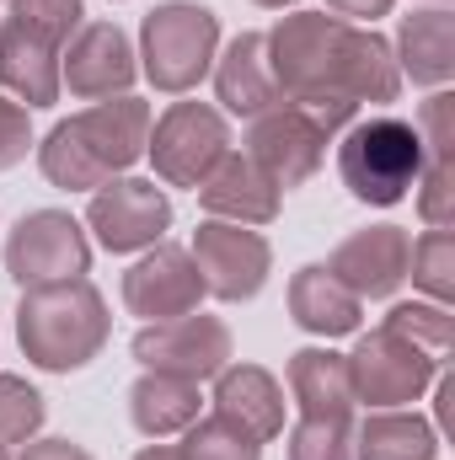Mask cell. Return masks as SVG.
<instances>
[{
  "label": "cell",
  "instance_id": "obj_24",
  "mask_svg": "<svg viewBox=\"0 0 455 460\" xmlns=\"http://www.w3.org/2000/svg\"><path fill=\"white\" fill-rule=\"evenodd\" d=\"M290 396L306 418H353V385L348 364L333 348H300L290 353Z\"/></svg>",
  "mask_w": 455,
  "mask_h": 460
},
{
  "label": "cell",
  "instance_id": "obj_21",
  "mask_svg": "<svg viewBox=\"0 0 455 460\" xmlns=\"http://www.w3.org/2000/svg\"><path fill=\"white\" fill-rule=\"evenodd\" d=\"M290 316L295 327H306L311 338H348L364 322V300L353 289H343L322 262H306L290 279Z\"/></svg>",
  "mask_w": 455,
  "mask_h": 460
},
{
  "label": "cell",
  "instance_id": "obj_23",
  "mask_svg": "<svg viewBox=\"0 0 455 460\" xmlns=\"http://www.w3.org/2000/svg\"><path fill=\"white\" fill-rule=\"evenodd\" d=\"M353 460H440V429L402 407H375L353 429Z\"/></svg>",
  "mask_w": 455,
  "mask_h": 460
},
{
  "label": "cell",
  "instance_id": "obj_29",
  "mask_svg": "<svg viewBox=\"0 0 455 460\" xmlns=\"http://www.w3.org/2000/svg\"><path fill=\"white\" fill-rule=\"evenodd\" d=\"M43 418H49L43 396H38L22 375H0V445H27V439H38Z\"/></svg>",
  "mask_w": 455,
  "mask_h": 460
},
{
  "label": "cell",
  "instance_id": "obj_37",
  "mask_svg": "<svg viewBox=\"0 0 455 460\" xmlns=\"http://www.w3.org/2000/svg\"><path fill=\"white\" fill-rule=\"evenodd\" d=\"M252 5H268V11H284V5H295V0H252Z\"/></svg>",
  "mask_w": 455,
  "mask_h": 460
},
{
  "label": "cell",
  "instance_id": "obj_2",
  "mask_svg": "<svg viewBox=\"0 0 455 460\" xmlns=\"http://www.w3.org/2000/svg\"><path fill=\"white\" fill-rule=\"evenodd\" d=\"M145 139H150V102L129 92L92 102L76 118H59L38 145V166L65 193H97L103 182L129 177V166L145 155Z\"/></svg>",
  "mask_w": 455,
  "mask_h": 460
},
{
  "label": "cell",
  "instance_id": "obj_22",
  "mask_svg": "<svg viewBox=\"0 0 455 460\" xmlns=\"http://www.w3.org/2000/svg\"><path fill=\"white\" fill-rule=\"evenodd\" d=\"M204 396H199V380H183V375H161V369H145L134 385H129V418L145 439H172L183 434L193 418H199Z\"/></svg>",
  "mask_w": 455,
  "mask_h": 460
},
{
  "label": "cell",
  "instance_id": "obj_39",
  "mask_svg": "<svg viewBox=\"0 0 455 460\" xmlns=\"http://www.w3.org/2000/svg\"><path fill=\"white\" fill-rule=\"evenodd\" d=\"M0 460H11V456H5V445H0Z\"/></svg>",
  "mask_w": 455,
  "mask_h": 460
},
{
  "label": "cell",
  "instance_id": "obj_9",
  "mask_svg": "<svg viewBox=\"0 0 455 460\" xmlns=\"http://www.w3.org/2000/svg\"><path fill=\"white\" fill-rule=\"evenodd\" d=\"M129 353L139 358V369H161V375H183V380H215L230 364V327L220 316L188 311L172 322H145L134 332Z\"/></svg>",
  "mask_w": 455,
  "mask_h": 460
},
{
  "label": "cell",
  "instance_id": "obj_12",
  "mask_svg": "<svg viewBox=\"0 0 455 460\" xmlns=\"http://www.w3.org/2000/svg\"><path fill=\"white\" fill-rule=\"evenodd\" d=\"M204 295H210V289H204V273H199V262H193L188 246L156 241V246H145V257L123 273V305H129V316H139V322L188 316V311L204 305Z\"/></svg>",
  "mask_w": 455,
  "mask_h": 460
},
{
  "label": "cell",
  "instance_id": "obj_17",
  "mask_svg": "<svg viewBox=\"0 0 455 460\" xmlns=\"http://www.w3.org/2000/svg\"><path fill=\"white\" fill-rule=\"evenodd\" d=\"M215 412L257 445L284 434V385L263 364H226L215 375Z\"/></svg>",
  "mask_w": 455,
  "mask_h": 460
},
{
  "label": "cell",
  "instance_id": "obj_8",
  "mask_svg": "<svg viewBox=\"0 0 455 460\" xmlns=\"http://www.w3.org/2000/svg\"><path fill=\"white\" fill-rule=\"evenodd\" d=\"M343 364H348V385H353V402H364L370 412L375 407H407V402H418L429 385H434V375H440V364L434 358H424L413 343H402L397 332H364L353 353H343Z\"/></svg>",
  "mask_w": 455,
  "mask_h": 460
},
{
  "label": "cell",
  "instance_id": "obj_35",
  "mask_svg": "<svg viewBox=\"0 0 455 460\" xmlns=\"http://www.w3.org/2000/svg\"><path fill=\"white\" fill-rule=\"evenodd\" d=\"M391 5H397V0H327V11H333V16H343V22H353V27H359V22L386 16Z\"/></svg>",
  "mask_w": 455,
  "mask_h": 460
},
{
  "label": "cell",
  "instance_id": "obj_25",
  "mask_svg": "<svg viewBox=\"0 0 455 460\" xmlns=\"http://www.w3.org/2000/svg\"><path fill=\"white\" fill-rule=\"evenodd\" d=\"M380 327H386V332H397L402 343H413L424 358H434V364L445 369L451 343H455L451 305H434V300H402V305H391V311H386V322H380Z\"/></svg>",
  "mask_w": 455,
  "mask_h": 460
},
{
  "label": "cell",
  "instance_id": "obj_27",
  "mask_svg": "<svg viewBox=\"0 0 455 460\" xmlns=\"http://www.w3.org/2000/svg\"><path fill=\"white\" fill-rule=\"evenodd\" d=\"M177 456L183 460H263V445L215 412V418H193V423L183 429Z\"/></svg>",
  "mask_w": 455,
  "mask_h": 460
},
{
  "label": "cell",
  "instance_id": "obj_33",
  "mask_svg": "<svg viewBox=\"0 0 455 460\" xmlns=\"http://www.w3.org/2000/svg\"><path fill=\"white\" fill-rule=\"evenodd\" d=\"M451 108H455V97H451V92H434V97L424 102L418 123H413L429 155H451Z\"/></svg>",
  "mask_w": 455,
  "mask_h": 460
},
{
  "label": "cell",
  "instance_id": "obj_20",
  "mask_svg": "<svg viewBox=\"0 0 455 460\" xmlns=\"http://www.w3.org/2000/svg\"><path fill=\"white\" fill-rule=\"evenodd\" d=\"M59 54L65 49H54V43H43V38H32V32H22V27H0V92L11 97V102H22L27 113L32 108H54L59 102Z\"/></svg>",
  "mask_w": 455,
  "mask_h": 460
},
{
  "label": "cell",
  "instance_id": "obj_11",
  "mask_svg": "<svg viewBox=\"0 0 455 460\" xmlns=\"http://www.w3.org/2000/svg\"><path fill=\"white\" fill-rule=\"evenodd\" d=\"M86 226L97 235L103 252H145L172 230V199L150 177H113L92 193Z\"/></svg>",
  "mask_w": 455,
  "mask_h": 460
},
{
  "label": "cell",
  "instance_id": "obj_19",
  "mask_svg": "<svg viewBox=\"0 0 455 460\" xmlns=\"http://www.w3.org/2000/svg\"><path fill=\"white\" fill-rule=\"evenodd\" d=\"M215 102L236 118H257L279 108V81L268 70V43L263 32H236L226 54H215Z\"/></svg>",
  "mask_w": 455,
  "mask_h": 460
},
{
  "label": "cell",
  "instance_id": "obj_16",
  "mask_svg": "<svg viewBox=\"0 0 455 460\" xmlns=\"http://www.w3.org/2000/svg\"><path fill=\"white\" fill-rule=\"evenodd\" d=\"M193 193H199V209H204L210 220H230V226H273V220H279V193H284V188H279L252 155H236V150H230Z\"/></svg>",
  "mask_w": 455,
  "mask_h": 460
},
{
  "label": "cell",
  "instance_id": "obj_28",
  "mask_svg": "<svg viewBox=\"0 0 455 460\" xmlns=\"http://www.w3.org/2000/svg\"><path fill=\"white\" fill-rule=\"evenodd\" d=\"M81 0H11V27H22V32H32V38H43V43H54V49H65L76 32H81Z\"/></svg>",
  "mask_w": 455,
  "mask_h": 460
},
{
  "label": "cell",
  "instance_id": "obj_10",
  "mask_svg": "<svg viewBox=\"0 0 455 460\" xmlns=\"http://www.w3.org/2000/svg\"><path fill=\"white\" fill-rule=\"evenodd\" d=\"M188 252H193V262L204 273V289L215 300H230V305L263 295V284L273 273V246H268V235H257L252 226L204 220V226L193 230Z\"/></svg>",
  "mask_w": 455,
  "mask_h": 460
},
{
  "label": "cell",
  "instance_id": "obj_32",
  "mask_svg": "<svg viewBox=\"0 0 455 460\" xmlns=\"http://www.w3.org/2000/svg\"><path fill=\"white\" fill-rule=\"evenodd\" d=\"M27 150H38V139H32V118H27L22 102H11V97L0 92V172L22 166Z\"/></svg>",
  "mask_w": 455,
  "mask_h": 460
},
{
  "label": "cell",
  "instance_id": "obj_18",
  "mask_svg": "<svg viewBox=\"0 0 455 460\" xmlns=\"http://www.w3.org/2000/svg\"><path fill=\"white\" fill-rule=\"evenodd\" d=\"M391 54H397V70L413 86L445 92L455 75V11L451 5H424L413 16H402Z\"/></svg>",
  "mask_w": 455,
  "mask_h": 460
},
{
  "label": "cell",
  "instance_id": "obj_3",
  "mask_svg": "<svg viewBox=\"0 0 455 460\" xmlns=\"http://www.w3.org/2000/svg\"><path fill=\"white\" fill-rule=\"evenodd\" d=\"M113 332L108 300L92 279H65V284H38L16 300V343L27 364L43 375H70L86 369Z\"/></svg>",
  "mask_w": 455,
  "mask_h": 460
},
{
  "label": "cell",
  "instance_id": "obj_26",
  "mask_svg": "<svg viewBox=\"0 0 455 460\" xmlns=\"http://www.w3.org/2000/svg\"><path fill=\"white\" fill-rule=\"evenodd\" d=\"M407 279L434 300L451 305L455 300V230H424L407 252Z\"/></svg>",
  "mask_w": 455,
  "mask_h": 460
},
{
  "label": "cell",
  "instance_id": "obj_38",
  "mask_svg": "<svg viewBox=\"0 0 455 460\" xmlns=\"http://www.w3.org/2000/svg\"><path fill=\"white\" fill-rule=\"evenodd\" d=\"M424 5H451V0H424Z\"/></svg>",
  "mask_w": 455,
  "mask_h": 460
},
{
  "label": "cell",
  "instance_id": "obj_5",
  "mask_svg": "<svg viewBox=\"0 0 455 460\" xmlns=\"http://www.w3.org/2000/svg\"><path fill=\"white\" fill-rule=\"evenodd\" d=\"M215 54H220V16L210 5H193V0H161L156 11H145L139 22V75L166 92V97H183L193 92L210 70H215Z\"/></svg>",
  "mask_w": 455,
  "mask_h": 460
},
{
  "label": "cell",
  "instance_id": "obj_30",
  "mask_svg": "<svg viewBox=\"0 0 455 460\" xmlns=\"http://www.w3.org/2000/svg\"><path fill=\"white\" fill-rule=\"evenodd\" d=\"M290 460H353V418H306L290 429Z\"/></svg>",
  "mask_w": 455,
  "mask_h": 460
},
{
  "label": "cell",
  "instance_id": "obj_13",
  "mask_svg": "<svg viewBox=\"0 0 455 460\" xmlns=\"http://www.w3.org/2000/svg\"><path fill=\"white\" fill-rule=\"evenodd\" d=\"M134 75H139V59L118 22H81V32L59 54V86H70V97L81 102L129 97Z\"/></svg>",
  "mask_w": 455,
  "mask_h": 460
},
{
  "label": "cell",
  "instance_id": "obj_6",
  "mask_svg": "<svg viewBox=\"0 0 455 460\" xmlns=\"http://www.w3.org/2000/svg\"><path fill=\"white\" fill-rule=\"evenodd\" d=\"M145 155L166 188H199L230 155V123L210 102H172L150 123Z\"/></svg>",
  "mask_w": 455,
  "mask_h": 460
},
{
  "label": "cell",
  "instance_id": "obj_31",
  "mask_svg": "<svg viewBox=\"0 0 455 460\" xmlns=\"http://www.w3.org/2000/svg\"><path fill=\"white\" fill-rule=\"evenodd\" d=\"M418 215L429 230L455 226V161L451 155H429L424 177H418Z\"/></svg>",
  "mask_w": 455,
  "mask_h": 460
},
{
  "label": "cell",
  "instance_id": "obj_36",
  "mask_svg": "<svg viewBox=\"0 0 455 460\" xmlns=\"http://www.w3.org/2000/svg\"><path fill=\"white\" fill-rule=\"evenodd\" d=\"M134 460H183V456H177L172 445H145V450H139Z\"/></svg>",
  "mask_w": 455,
  "mask_h": 460
},
{
  "label": "cell",
  "instance_id": "obj_4",
  "mask_svg": "<svg viewBox=\"0 0 455 460\" xmlns=\"http://www.w3.org/2000/svg\"><path fill=\"white\" fill-rule=\"evenodd\" d=\"M424 166H429V150H424L418 128L407 118H391V113L348 123V134H343V145H338L343 188L359 204H375V209L402 204L418 188Z\"/></svg>",
  "mask_w": 455,
  "mask_h": 460
},
{
  "label": "cell",
  "instance_id": "obj_15",
  "mask_svg": "<svg viewBox=\"0 0 455 460\" xmlns=\"http://www.w3.org/2000/svg\"><path fill=\"white\" fill-rule=\"evenodd\" d=\"M322 150H327V134L300 113V108H290V102L246 118V155H252L279 188H300V182L322 166Z\"/></svg>",
  "mask_w": 455,
  "mask_h": 460
},
{
  "label": "cell",
  "instance_id": "obj_7",
  "mask_svg": "<svg viewBox=\"0 0 455 460\" xmlns=\"http://www.w3.org/2000/svg\"><path fill=\"white\" fill-rule=\"evenodd\" d=\"M5 273L22 289L38 284H65V279H86L92 273V241L76 215L65 209H32L22 215L5 235Z\"/></svg>",
  "mask_w": 455,
  "mask_h": 460
},
{
  "label": "cell",
  "instance_id": "obj_1",
  "mask_svg": "<svg viewBox=\"0 0 455 460\" xmlns=\"http://www.w3.org/2000/svg\"><path fill=\"white\" fill-rule=\"evenodd\" d=\"M263 43L279 97L300 108L327 139L343 134L359 108H386L402 92L397 54L375 27H353L327 11H295L273 32H263Z\"/></svg>",
  "mask_w": 455,
  "mask_h": 460
},
{
  "label": "cell",
  "instance_id": "obj_14",
  "mask_svg": "<svg viewBox=\"0 0 455 460\" xmlns=\"http://www.w3.org/2000/svg\"><path fill=\"white\" fill-rule=\"evenodd\" d=\"M407 252H413V235L402 226H370L343 235L322 268L359 300H391L407 284Z\"/></svg>",
  "mask_w": 455,
  "mask_h": 460
},
{
  "label": "cell",
  "instance_id": "obj_34",
  "mask_svg": "<svg viewBox=\"0 0 455 460\" xmlns=\"http://www.w3.org/2000/svg\"><path fill=\"white\" fill-rule=\"evenodd\" d=\"M22 460H92V450H81L70 439H27Z\"/></svg>",
  "mask_w": 455,
  "mask_h": 460
}]
</instances>
